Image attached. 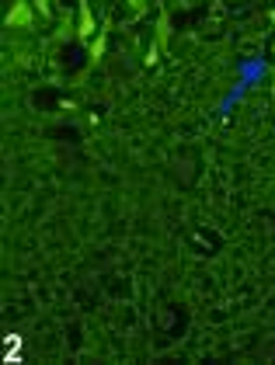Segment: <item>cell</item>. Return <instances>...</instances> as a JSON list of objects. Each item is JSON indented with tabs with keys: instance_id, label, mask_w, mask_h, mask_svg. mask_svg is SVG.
Wrapping results in <instances>:
<instances>
[{
	"instance_id": "6da1fadb",
	"label": "cell",
	"mask_w": 275,
	"mask_h": 365,
	"mask_svg": "<svg viewBox=\"0 0 275 365\" xmlns=\"http://www.w3.org/2000/svg\"><path fill=\"white\" fill-rule=\"evenodd\" d=\"M268 73V63H265V56H247L244 63H240V77H237V84H233V91L220 101V108H216V115L220 118H226L230 111H233V104L237 101H244V94L251 91V87H258L261 84V77Z\"/></svg>"
},
{
	"instance_id": "7a4b0ae2",
	"label": "cell",
	"mask_w": 275,
	"mask_h": 365,
	"mask_svg": "<svg viewBox=\"0 0 275 365\" xmlns=\"http://www.w3.org/2000/svg\"><path fill=\"white\" fill-rule=\"evenodd\" d=\"M28 18H32V11L25 7V0H21V4L11 11V18H7V21H11V25H18V21H28Z\"/></svg>"
},
{
	"instance_id": "3957f363",
	"label": "cell",
	"mask_w": 275,
	"mask_h": 365,
	"mask_svg": "<svg viewBox=\"0 0 275 365\" xmlns=\"http://www.w3.org/2000/svg\"><path fill=\"white\" fill-rule=\"evenodd\" d=\"M80 14H84V28H80V35H91V32H94V21H91V11H87V4H80Z\"/></svg>"
},
{
	"instance_id": "277c9868",
	"label": "cell",
	"mask_w": 275,
	"mask_h": 365,
	"mask_svg": "<svg viewBox=\"0 0 275 365\" xmlns=\"http://www.w3.org/2000/svg\"><path fill=\"white\" fill-rule=\"evenodd\" d=\"M101 49H105V39H98V42H94V46H91V52H94V59H98V56H101Z\"/></svg>"
}]
</instances>
